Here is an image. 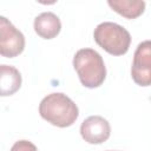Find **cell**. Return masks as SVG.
Instances as JSON below:
<instances>
[{"label":"cell","mask_w":151,"mask_h":151,"mask_svg":"<svg viewBox=\"0 0 151 151\" xmlns=\"http://www.w3.org/2000/svg\"><path fill=\"white\" fill-rule=\"evenodd\" d=\"M40 116L58 127L71 126L79 116L78 106L66 94L55 92L47 94L39 105Z\"/></svg>","instance_id":"1"},{"label":"cell","mask_w":151,"mask_h":151,"mask_svg":"<svg viewBox=\"0 0 151 151\" xmlns=\"http://www.w3.org/2000/svg\"><path fill=\"white\" fill-rule=\"evenodd\" d=\"M73 67L80 83L88 88L99 87L106 78V67L101 55L92 48H81L73 57Z\"/></svg>","instance_id":"2"},{"label":"cell","mask_w":151,"mask_h":151,"mask_svg":"<svg viewBox=\"0 0 151 151\" xmlns=\"http://www.w3.org/2000/svg\"><path fill=\"white\" fill-rule=\"evenodd\" d=\"M93 38L104 51L112 55L125 54L131 44L129 31L123 26L110 21L99 24L93 32Z\"/></svg>","instance_id":"3"},{"label":"cell","mask_w":151,"mask_h":151,"mask_svg":"<svg viewBox=\"0 0 151 151\" xmlns=\"http://www.w3.org/2000/svg\"><path fill=\"white\" fill-rule=\"evenodd\" d=\"M25 37L5 17L0 18V54L5 58H14L22 53Z\"/></svg>","instance_id":"4"},{"label":"cell","mask_w":151,"mask_h":151,"mask_svg":"<svg viewBox=\"0 0 151 151\" xmlns=\"http://www.w3.org/2000/svg\"><path fill=\"white\" fill-rule=\"evenodd\" d=\"M133 81L139 86H151V40L142 41L133 54L131 67Z\"/></svg>","instance_id":"5"},{"label":"cell","mask_w":151,"mask_h":151,"mask_svg":"<svg viewBox=\"0 0 151 151\" xmlns=\"http://www.w3.org/2000/svg\"><path fill=\"white\" fill-rule=\"evenodd\" d=\"M80 134L88 144H101L110 138V123L101 116H91L80 125Z\"/></svg>","instance_id":"6"},{"label":"cell","mask_w":151,"mask_h":151,"mask_svg":"<svg viewBox=\"0 0 151 151\" xmlns=\"http://www.w3.org/2000/svg\"><path fill=\"white\" fill-rule=\"evenodd\" d=\"M33 26L35 33L42 39H53L61 29L60 19L52 12H44L39 14L34 19Z\"/></svg>","instance_id":"7"},{"label":"cell","mask_w":151,"mask_h":151,"mask_svg":"<svg viewBox=\"0 0 151 151\" xmlns=\"http://www.w3.org/2000/svg\"><path fill=\"white\" fill-rule=\"evenodd\" d=\"M21 86L20 72L9 65L0 66V93L2 97L14 94Z\"/></svg>","instance_id":"8"},{"label":"cell","mask_w":151,"mask_h":151,"mask_svg":"<svg viewBox=\"0 0 151 151\" xmlns=\"http://www.w3.org/2000/svg\"><path fill=\"white\" fill-rule=\"evenodd\" d=\"M107 4L114 12L126 19H136L145 9L143 0H109Z\"/></svg>","instance_id":"9"},{"label":"cell","mask_w":151,"mask_h":151,"mask_svg":"<svg viewBox=\"0 0 151 151\" xmlns=\"http://www.w3.org/2000/svg\"><path fill=\"white\" fill-rule=\"evenodd\" d=\"M11 151H38L37 146L29 140H18L11 147Z\"/></svg>","instance_id":"10"}]
</instances>
